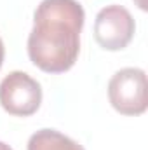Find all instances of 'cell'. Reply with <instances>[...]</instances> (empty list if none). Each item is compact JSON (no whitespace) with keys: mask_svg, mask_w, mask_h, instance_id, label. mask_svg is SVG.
I'll return each instance as SVG.
<instances>
[{"mask_svg":"<svg viewBox=\"0 0 148 150\" xmlns=\"http://www.w3.org/2000/svg\"><path fill=\"white\" fill-rule=\"evenodd\" d=\"M42 87L33 77L14 70L0 82V105L11 115L30 117L40 108Z\"/></svg>","mask_w":148,"mask_h":150,"instance_id":"cell-3","label":"cell"},{"mask_svg":"<svg viewBox=\"0 0 148 150\" xmlns=\"http://www.w3.org/2000/svg\"><path fill=\"white\" fill-rule=\"evenodd\" d=\"M84 23L85 12L77 0H42L26 44L30 61L47 74L68 72L80 52Z\"/></svg>","mask_w":148,"mask_h":150,"instance_id":"cell-1","label":"cell"},{"mask_svg":"<svg viewBox=\"0 0 148 150\" xmlns=\"http://www.w3.org/2000/svg\"><path fill=\"white\" fill-rule=\"evenodd\" d=\"M28 150H85L70 136L56 129H38L28 140Z\"/></svg>","mask_w":148,"mask_h":150,"instance_id":"cell-5","label":"cell"},{"mask_svg":"<svg viewBox=\"0 0 148 150\" xmlns=\"http://www.w3.org/2000/svg\"><path fill=\"white\" fill-rule=\"evenodd\" d=\"M4 58H5V47H4V42H2V38H0V68H2V65H4Z\"/></svg>","mask_w":148,"mask_h":150,"instance_id":"cell-6","label":"cell"},{"mask_svg":"<svg viewBox=\"0 0 148 150\" xmlns=\"http://www.w3.org/2000/svg\"><path fill=\"white\" fill-rule=\"evenodd\" d=\"M147 74L141 68L127 67L115 72L108 82V100L122 115H141L147 112Z\"/></svg>","mask_w":148,"mask_h":150,"instance_id":"cell-2","label":"cell"},{"mask_svg":"<svg viewBox=\"0 0 148 150\" xmlns=\"http://www.w3.org/2000/svg\"><path fill=\"white\" fill-rule=\"evenodd\" d=\"M132 14L117 4L103 7L94 19V38L105 51H122L134 37Z\"/></svg>","mask_w":148,"mask_h":150,"instance_id":"cell-4","label":"cell"},{"mask_svg":"<svg viewBox=\"0 0 148 150\" xmlns=\"http://www.w3.org/2000/svg\"><path fill=\"white\" fill-rule=\"evenodd\" d=\"M136 4H138V7H140V9L147 11V2H145V0H136Z\"/></svg>","mask_w":148,"mask_h":150,"instance_id":"cell-7","label":"cell"},{"mask_svg":"<svg viewBox=\"0 0 148 150\" xmlns=\"http://www.w3.org/2000/svg\"><path fill=\"white\" fill-rule=\"evenodd\" d=\"M0 150H12L7 143H4V142H0Z\"/></svg>","mask_w":148,"mask_h":150,"instance_id":"cell-8","label":"cell"}]
</instances>
